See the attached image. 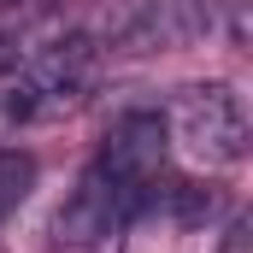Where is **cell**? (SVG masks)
<instances>
[{
    "label": "cell",
    "instance_id": "6da1fadb",
    "mask_svg": "<svg viewBox=\"0 0 253 253\" xmlns=\"http://www.w3.org/2000/svg\"><path fill=\"white\" fill-rule=\"evenodd\" d=\"M100 77V42L88 36H65L36 47L30 59H18V71L6 77L0 88V112L18 118V124H42V118H59L71 112Z\"/></svg>",
    "mask_w": 253,
    "mask_h": 253
},
{
    "label": "cell",
    "instance_id": "7a4b0ae2",
    "mask_svg": "<svg viewBox=\"0 0 253 253\" xmlns=\"http://www.w3.org/2000/svg\"><path fill=\"white\" fill-rule=\"evenodd\" d=\"M248 135H253L248 100L230 83H189V88H177L165 141H177L194 165H206V171L242 165L248 159Z\"/></svg>",
    "mask_w": 253,
    "mask_h": 253
},
{
    "label": "cell",
    "instance_id": "3957f363",
    "mask_svg": "<svg viewBox=\"0 0 253 253\" xmlns=\"http://www.w3.org/2000/svg\"><path fill=\"white\" fill-rule=\"evenodd\" d=\"M212 24H218V0H112L100 53H124V59L177 53L206 42Z\"/></svg>",
    "mask_w": 253,
    "mask_h": 253
},
{
    "label": "cell",
    "instance_id": "277c9868",
    "mask_svg": "<svg viewBox=\"0 0 253 253\" xmlns=\"http://www.w3.org/2000/svg\"><path fill=\"white\" fill-rule=\"evenodd\" d=\"M165 124L153 118V112H124L118 124L106 129V141H100V153H94V165L118 183V189L147 212V206H159V183H165Z\"/></svg>",
    "mask_w": 253,
    "mask_h": 253
},
{
    "label": "cell",
    "instance_id": "5b68a950",
    "mask_svg": "<svg viewBox=\"0 0 253 253\" xmlns=\"http://www.w3.org/2000/svg\"><path fill=\"white\" fill-rule=\"evenodd\" d=\"M135 218H141V206H135L100 165H88L83 183L71 189V200L59 206V218H53V236H59L65 248H106V242L124 236Z\"/></svg>",
    "mask_w": 253,
    "mask_h": 253
},
{
    "label": "cell",
    "instance_id": "8992f818",
    "mask_svg": "<svg viewBox=\"0 0 253 253\" xmlns=\"http://www.w3.org/2000/svg\"><path fill=\"white\" fill-rule=\"evenodd\" d=\"M36 189V153H24V147H0V224L30 200Z\"/></svg>",
    "mask_w": 253,
    "mask_h": 253
},
{
    "label": "cell",
    "instance_id": "52a82bcc",
    "mask_svg": "<svg viewBox=\"0 0 253 253\" xmlns=\"http://www.w3.org/2000/svg\"><path fill=\"white\" fill-rule=\"evenodd\" d=\"M12 59H18V53H12V47H6V36H0V71H12Z\"/></svg>",
    "mask_w": 253,
    "mask_h": 253
},
{
    "label": "cell",
    "instance_id": "ba28073f",
    "mask_svg": "<svg viewBox=\"0 0 253 253\" xmlns=\"http://www.w3.org/2000/svg\"><path fill=\"white\" fill-rule=\"evenodd\" d=\"M24 6H30V0H0V12H24Z\"/></svg>",
    "mask_w": 253,
    "mask_h": 253
}]
</instances>
